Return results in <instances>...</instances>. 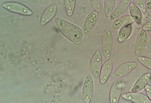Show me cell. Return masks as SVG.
<instances>
[{
  "instance_id": "obj_24",
  "label": "cell",
  "mask_w": 151,
  "mask_h": 103,
  "mask_svg": "<svg viewBox=\"0 0 151 103\" xmlns=\"http://www.w3.org/2000/svg\"><path fill=\"white\" fill-rule=\"evenodd\" d=\"M145 89L147 96L151 101V86L147 85Z\"/></svg>"
},
{
  "instance_id": "obj_13",
  "label": "cell",
  "mask_w": 151,
  "mask_h": 103,
  "mask_svg": "<svg viewBox=\"0 0 151 103\" xmlns=\"http://www.w3.org/2000/svg\"><path fill=\"white\" fill-rule=\"evenodd\" d=\"M113 62L111 59L106 61L102 66L99 76L100 82L104 84L107 82L113 70Z\"/></svg>"
},
{
  "instance_id": "obj_19",
  "label": "cell",
  "mask_w": 151,
  "mask_h": 103,
  "mask_svg": "<svg viewBox=\"0 0 151 103\" xmlns=\"http://www.w3.org/2000/svg\"><path fill=\"white\" fill-rule=\"evenodd\" d=\"M66 14L70 17L73 14L75 11L76 0H64Z\"/></svg>"
},
{
  "instance_id": "obj_7",
  "label": "cell",
  "mask_w": 151,
  "mask_h": 103,
  "mask_svg": "<svg viewBox=\"0 0 151 103\" xmlns=\"http://www.w3.org/2000/svg\"><path fill=\"white\" fill-rule=\"evenodd\" d=\"M148 36L147 31L142 29L138 33L136 39L135 46V54L136 55H139L145 49L147 44Z\"/></svg>"
},
{
  "instance_id": "obj_8",
  "label": "cell",
  "mask_w": 151,
  "mask_h": 103,
  "mask_svg": "<svg viewBox=\"0 0 151 103\" xmlns=\"http://www.w3.org/2000/svg\"><path fill=\"white\" fill-rule=\"evenodd\" d=\"M98 12L94 11L90 13L85 20L83 25V34L87 35L95 28L98 22Z\"/></svg>"
},
{
  "instance_id": "obj_5",
  "label": "cell",
  "mask_w": 151,
  "mask_h": 103,
  "mask_svg": "<svg viewBox=\"0 0 151 103\" xmlns=\"http://www.w3.org/2000/svg\"><path fill=\"white\" fill-rule=\"evenodd\" d=\"M137 63L134 62H128L119 66L113 73V79H119L127 76L136 68Z\"/></svg>"
},
{
  "instance_id": "obj_10",
  "label": "cell",
  "mask_w": 151,
  "mask_h": 103,
  "mask_svg": "<svg viewBox=\"0 0 151 103\" xmlns=\"http://www.w3.org/2000/svg\"><path fill=\"white\" fill-rule=\"evenodd\" d=\"M122 85L121 81L117 79L113 83L110 92L109 99L111 103H118L122 93Z\"/></svg>"
},
{
  "instance_id": "obj_11",
  "label": "cell",
  "mask_w": 151,
  "mask_h": 103,
  "mask_svg": "<svg viewBox=\"0 0 151 103\" xmlns=\"http://www.w3.org/2000/svg\"><path fill=\"white\" fill-rule=\"evenodd\" d=\"M57 5L53 4L47 7L42 14L40 19V24L44 26L49 23L54 18L57 12Z\"/></svg>"
},
{
  "instance_id": "obj_15",
  "label": "cell",
  "mask_w": 151,
  "mask_h": 103,
  "mask_svg": "<svg viewBox=\"0 0 151 103\" xmlns=\"http://www.w3.org/2000/svg\"><path fill=\"white\" fill-rule=\"evenodd\" d=\"M134 22V20L131 16H123L116 19L112 24L111 27L113 29H119L125 26L132 24Z\"/></svg>"
},
{
  "instance_id": "obj_4",
  "label": "cell",
  "mask_w": 151,
  "mask_h": 103,
  "mask_svg": "<svg viewBox=\"0 0 151 103\" xmlns=\"http://www.w3.org/2000/svg\"><path fill=\"white\" fill-rule=\"evenodd\" d=\"M94 91V84L92 76H86L82 89V96L84 102L89 103L92 99Z\"/></svg>"
},
{
  "instance_id": "obj_18",
  "label": "cell",
  "mask_w": 151,
  "mask_h": 103,
  "mask_svg": "<svg viewBox=\"0 0 151 103\" xmlns=\"http://www.w3.org/2000/svg\"><path fill=\"white\" fill-rule=\"evenodd\" d=\"M116 0H104V9L106 17H110L115 8Z\"/></svg>"
},
{
  "instance_id": "obj_9",
  "label": "cell",
  "mask_w": 151,
  "mask_h": 103,
  "mask_svg": "<svg viewBox=\"0 0 151 103\" xmlns=\"http://www.w3.org/2000/svg\"><path fill=\"white\" fill-rule=\"evenodd\" d=\"M122 98L130 102L135 103H151L147 96L138 92H130L124 93Z\"/></svg>"
},
{
  "instance_id": "obj_3",
  "label": "cell",
  "mask_w": 151,
  "mask_h": 103,
  "mask_svg": "<svg viewBox=\"0 0 151 103\" xmlns=\"http://www.w3.org/2000/svg\"><path fill=\"white\" fill-rule=\"evenodd\" d=\"M113 37L111 30L106 28L102 35V39L103 54L106 61L111 58L113 48Z\"/></svg>"
},
{
  "instance_id": "obj_14",
  "label": "cell",
  "mask_w": 151,
  "mask_h": 103,
  "mask_svg": "<svg viewBox=\"0 0 151 103\" xmlns=\"http://www.w3.org/2000/svg\"><path fill=\"white\" fill-rule=\"evenodd\" d=\"M151 78V73L147 72L141 76L134 84L132 92H139L146 87Z\"/></svg>"
},
{
  "instance_id": "obj_23",
  "label": "cell",
  "mask_w": 151,
  "mask_h": 103,
  "mask_svg": "<svg viewBox=\"0 0 151 103\" xmlns=\"http://www.w3.org/2000/svg\"><path fill=\"white\" fill-rule=\"evenodd\" d=\"M142 29L146 31H151V19L143 27Z\"/></svg>"
},
{
  "instance_id": "obj_12",
  "label": "cell",
  "mask_w": 151,
  "mask_h": 103,
  "mask_svg": "<svg viewBox=\"0 0 151 103\" xmlns=\"http://www.w3.org/2000/svg\"><path fill=\"white\" fill-rule=\"evenodd\" d=\"M131 1V0H121L109 17V20L114 21L120 17L127 10L130 6Z\"/></svg>"
},
{
  "instance_id": "obj_26",
  "label": "cell",
  "mask_w": 151,
  "mask_h": 103,
  "mask_svg": "<svg viewBox=\"0 0 151 103\" xmlns=\"http://www.w3.org/2000/svg\"></svg>"
},
{
  "instance_id": "obj_2",
  "label": "cell",
  "mask_w": 151,
  "mask_h": 103,
  "mask_svg": "<svg viewBox=\"0 0 151 103\" xmlns=\"http://www.w3.org/2000/svg\"><path fill=\"white\" fill-rule=\"evenodd\" d=\"M2 8L9 12L24 16H31L33 12L29 8L20 3L6 2L2 4Z\"/></svg>"
},
{
  "instance_id": "obj_6",
  "label": "cell",
  "mask_w": 151,
  "mask_h": 103,
  "mask_svg": "<svg viewBox=\"0 0 151 103\" xmlns=\"http://www.w3.org/2000/svg\"><path fill=\"white\" fill-rule=\"evenodd\" d=\"M102 64L101 54L99 51H97L93 55L90 64L91 72L95 79H97L99 78Z\"/></svg>"
},
{
  "instance_id": "obj_1",
  "label": "cell",
  "mask_w": 151,
  "mask_h": 103,
  "mask_svg": "<svg viewBox=\"0 0 151 103\" xmlns=\"http://www.w3.org/2000/svg\"><path fill=\"white\" fill-rule=\"evenodd\" d=\"M54 21L57 28L65 38L74 44H80L84 34L81 28L60 17H55Z\"/></svg>"
},
{
  "instance_id": "obj_21",
  "label": "cell",
  "mask_w": 151,
  "mask_h": 103,
  "mask_svg": "<svg viewBox=\"0 0 151 103\" xmlns=\"http://www.w3.org/2000/svg\"><path fill=\"white\" fill-rule=\"evenodd\" d=\"M89 1L95 11L99 12L101 10L102 0H89Z\"/></svg>"
},
{
  "instance_id": "obj_20",
  "label": "cell",
  "mask_w": 151,
  "mask_h": 103,
  "mask_svg": "<svg viewBox=\"0 0 151 103\" xmlns=\"http://www.w3.org/2000/svg\"><path fill=\"white\" fill-rule=\"evenodd\" d=\"M137 60L142 65L151 70V58L139 56L137 58Z\"/></svg>"
},
{
  "instance_id": "obj_16",
  "label": "cell",
  "mask_w": 151,
  "mask_h": 103,
  "mask_svg": "<svg viewBox=\"0 0 151 103\" xmlns=\"http://www.w3.org/2000/svg\"><path fill=\"white\" fill-rule=\"evenodd\" d=\"M129 12L134 22L138 25L141 24L142 21V14L141 11L134 4H131L129 7Z\"/></svg>"
},
{
  "instance_id": "obj_17",
  "label": "cell",
  "mask_w": 151,
  "mask_h": 103,
  "mask_svg": "<svg viewBox=\"0 0 151 103\" xmlns=\"http://www.w3.org/2000/svg\"><path fill=\"white\" fill-rule=\"evenodd\" d=\"M132 27V24L121 28L119 32L118 40L119 42L122 43L126 41L131 35Z\"/></svg>"
},
{
  "instance_id": "obj_22",
  "label": "cell",
  "mask_w": 151,
  "mask_h": 103,
  "mask_svg": "<svg viewBox=\"0 0 151 103\" xmlns=\"http://www.w3.org/2000/svg\"><path fill=\"white\" fill-rule=\"evenodd\" d=\"M134 4L141 9L143 13H146L147 8L145 5V0H132Z\"/></svg>"
},
{
  "instance_id": "obj_25",
  "label": "cell",
  "mask_w": 151,
  "mask_h": 103,
  "mask_svg": "<svg viewBox=\"0 0 151 103\" xmlns=\"http://www.w3.org/2000/svg\"><path fill=\"white\" fill-rule=\"evenodd\" d=\"M145 5L147 9L148 10H151V0H145Z\"/></svg>"
}]
</instances>
